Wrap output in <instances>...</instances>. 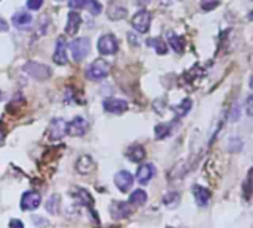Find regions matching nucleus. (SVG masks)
<instances>
[{
	"label": "nucleus",
	"instance_id": "nucleus-27",
	"mask_svg": "<svg viewBox=\"0 0 253 228\" xmlns=\"http://www.w3.org/2000/svg\"><path fill=\"white\" fill-rule=\"evenodd\" d=\"M172 110H174L179 117H184V116L191 110V100H188V98H187V100H184L178 107H174Z\"/></svg>",
	"mask_w": 253,
	"mask_h": 228
},
{
	"label": "nucleus",
	"instance_id": "nucleus-16",
	"mask_svg": "<svg viewBox=\"0 0 253 228\" xmlns=\"http://www.w3.org/2000/svg\"><path fill=\"white\" fill-rule=\"evenodd\" d=\"M80 25H81V17H80V14H77L76 11H71L68 14V20H67V25H65V33L68 36H74L78 31Z\"/></svg>",
	"mask_w": 253,
	"mask_h": 228
},
{
	"label": "nucleus",
	"instance_id": "nucleus-33",
	"mask_svg": "<svg viewBox=\"0 0 253 228\" xmlns=\"http://www.w3.org/2000/svg\"><path fill=\"white\" fill-rule=\"evenodd\" d=\"M84 3H86V0H70V8L81 9V8H84Z\"/></svg>",
	"mask_w": 253,
	"mask_h": 228
},
{
	"label": "nucleus",
	"instance_id": "nucleus-40",
	"mask_svg": "<svg viewBox=\"0 0 253 228\" xmlns=\"http://www.w3.org/2000/svg\"><path fill=\"white\" fill-rule=\"evenodd\" d=\"M56 2H64V0H56Z\"/></svg>",
	"mask_w": 253,
	"mask_h": 228
},
{
	"label": "nucleus",
	"instance_id": "nucleus-25",
	"mask_svg": "<svg viewBox=\"0 0 253 228\" xmlns=\"http://www.w3.org/2000/svg\"><path fill=\"white\" fill-rule=\"evenodd\" d=\"M59 206H61V199L58 194H53L49 197V200L46 202V210L52 215H58L59 213Z\"/></svg>",
	"mask_w": 253,
	"mask_h": 228
},
{
	"label": "nucleus",
	"instance_id": "nucleus-41",
	"mask_svg": "<svg viewBox=\"0 0 253 228\" xmlns=\"http://www.w3.org/2000/svg\"><path fill=\"white\" fill-rule=\"evenodd\" d=\"M0 98H2V92H0Z\"/></svg>",
	"mask_w": 253,
	"mask_h": 228
},
{
	"label": "nucleus",
	"instance_id": "nucleus-34",
	"mask_svg": "<svg viewBox=\"0 0 253 228\" xmlns=\"http://www.w3.org/2000/svg\"><path fill=\"white\" fill-rule=\"evenodd\" d=\"M9 228H24V224L21 219H11Z\"/></svg>",
	"mask_w": 253,
	"mask_h": 228
},
{
	"label": "nucleus",
	"instance_id": "nucleus-9",
	"mask_svg": "<svg viewBox=\"0 0 253 228\" xmlns=\"http://www.w3.org/2000/svg\"><path fill=\"white\" fill-rule=\"evenodd\" d=\"M129 104L125 100L119 98H107L104 101V110L110 114H123L127 110Z\"/></svg>",
	"mask_w": 253,
	"mask_h": 228
},
{
	"label": "nucleus",
	"instance_id": "nucleus-7",
	"mask_svg": "<svg viewBox=\"0 0 253 228\" xmlns=\"http://www.w3.org/2000/svg\"><path fill=\"white\" fill-rule=\"evenodd\" d=\"M48 133H49V139L52 141H58L64 138L67 135V122L62 119H53L49 125Z\"/></svg>",
	"mask_w": 253,
	"mask_h": 228
},
{
	"label": "nucleus",
	"instance_id": "nucleus-24",
	"mask_svg": "<svg viewBox=\"0 0 253 228\" xmlns=\"http://www.w3.org/2000/svg\"><path fill=\"white\" fill-rule=\"evenodd\" d=\"M147 193L144 190H135L130 197H129V203L133 204V206H142L145 202H147Z\"/></svg>",
	"mask_w": 253,
	"mask_h": 228
},
{
	"label": "nucleus",
	"instance_id": "nucleus-29",
	"mask_svg": "<svg viewBox=\"0 0 253 228\" xmlns=\"http://www.w3.org/2000/svg\"><path fill=\"white\" fill-rule=\"evenodd\" d=\"M250 182H252V171L249 172V175H247V178H246V182H244V187H243V190H244V199H246V200H249V199H250V194H252Z\"/></svg>",
	"mask_w": 253,
	"mask_h": 228
},
{
	"label": "nucleus",
	"instance_id": "nucleus-31",
	"mask_svg": "<svg viewBox=\"0 0 253 228\" xmlns=\"http://www.w3.org/2000/svg\"><path fill=\"white\" fill-rule=\"evenodd\" d=\"M43 5V0H27V8L31 11H37Z\"/></svg>",
	"mask_w": 253,
	"mask_h": 228
},
{
	"label": "nucleus",
	"instance_id": "nucleus-35",
	"mask_svg": "<svg viewBox=\"0 0 253 228\" xmlns=\"http://www.w3.org/2000/svg\"><path fill=\"white\" fill-rule=\"evenodd\" d=\"M8 30H9L8 23H6L5 20H0V33H5V31H8Z\"/></svg>",
	"mask_w": 253,
	"mask_h": 228
},
{
	"label": "nucleus",
	"instance_id": "nucleus-1",
	"mask_svg": "<svg viewBox=\"0 0 253 228\" xmlns=\"http://www.w3.org/2000/svg\"><path fill=\"white\" fill-rule=\"evenodd\" d=\"M110 70H111V67L105 59H95L89 65V68L86 71V76H88V79H91V80H102L110 74Z\"/></svg>",
	"mask_w": 253,
	"mask_h": 228
},
{
	"label": "nucleus",
	"instance_id": "nucleus-37",
	"mask_svg": "<svg viewBox=\"0 0 253 228\" xmlns=\"http://www.w3.org/2000/svg\"><path fill=\"white\" fill-rule=\"evenodd\" d=\"M252 102H253V98L249 97L247 98V116H252Z\"/></svg>",
	"mask_w": 253,
	"mask_h": 228
},
{
	"label": "nucleus",
	"instance_id": "nucleus-32",
	"mask_svg": "<svg viewBox=\"0 0 253 228\" xmlns=\"http://www.w3.org/2000/svg\"><path fill=\"white\" fill-rule=\"evenodd\" d=\"M31 221H33V224H34L36 227H48V225H49V222H48L45 218H42V216H33Z\"/></svg>",
	"mask_w": 253,
	"mask_h": 228
},
{
	"label": "nucleus",
	"instance_id": "nucleus-38",
	"mask_svg": "<svg viewBox=\"0 0 253 228\" xmlns=\"http://www.w3.org/2000/svg\"><path fill=\"white\" fill-rule=\"evenodd\" d=\"M5 135H6V132H5L3 126L0 125V145H2V144H3V141H5Z\"/></svg>",
	"mask_w": 253,
	"mask_h": 228
},
{
	"label": "nucleus",
	"instance_id": "nucleus-17",
	"mask_svg": "<svg viewBox=\"0 0 253 228\" xmlns=\"http://www.w3.org/2000/svg\"><path fill=\"white\" fill-rule=\"evenodd\" d=\"M193 194H194V200L200 207H204L209 204L210 202V191L202 185H194L193 187Z\"/></svg>",
	"mask_w": 253,
	"mask_h": 228
},
{
	"label": "nucleus",
	"instance_id": "nucleus-23",
	"mask_svg": "<svg viewBox=\"0 0 253 228\" xmlns=\"http://www.w3.org/2000/svg\"><path fill=\"white\" fill-rule=\"evenodd\" d=\"M147 45L151 46L158 55H164V53L167 52L166 43H164L161 39H158V37H151V39H148V40H147Z\"/></svg>",
	"mask_w": 253,
	"mask_h": 228
},
{
	"label": "nucleus",
	"instance_id": "nucleus-11",
	"mask_svg": "<svg viewBox=\"0 0 253 228\" xmlns=\"http://www.w3.org/2000/svg\"><path fill=\"white\" fill-rule=\"evenodd\" d=\"M53 62L58 65H65L68 62L67 58V42L64 39V36H59L56 40V46H55V53H53Z\"/></svg>",
	"mask_w": 253,
	"mask_h": 228
},
{
	"label": "nucleus",
	"instance_id": "nucleus-36",
	"mask_svg": "<svg viewBox=\"0 0 253 228\" xmlns=\"http://www.w3.org/2000/svg\"><path fill=\"white\" fill-rule=\"evenodd\" d=\"M127 37H129V40H130V43H132V45H136V46L139 45V39H138L136 36H133V33H129V34H127Z\"/></svg>",
	"mask_w": 253,
	"mask_h": 228
},
{
	"label": "nucleus",
	"instance_id": "nucleus-18",
	"mask_svg": "<svg viewBox=\"0 0 253 228\" xmlns=\"http://www.w3.org/2000/svg\"><path fill=\"white\" fill-rule=\"evenodd\" d=\"M126 157L130 160V162H135V163H139L145 159V150L142 145L139 144H135V145H130L126 151Z\"/></svg>",
	"mask_w": 253,
	"mask_h": 228
},
{
	"label": "nucleus",
	"instance_id": "nucleus-26",
	"mask_svg": "<svg viewBox=\"0 0 253 228\" xmlns=\"http://www.w3.org/2000/svg\"><path fill=\"white\" fill-rule=\"evenodd\" d=\"M181 202V197H179V193L177 191H172V193H167L164 197H163V203L169 207V209H175Z\"/></svg>",
	"mask_w": 253,
	"mask_h": 228
},
{
	"label": "nucleus",
	"instance_id": "nucleus-14",
	"mask_svg": "<svg viewBox=\"0 0 253 228\" xmlns=\"http://www.w3.org/2000/svg\"><path fill=\"white\" fill-rule=\"evenodd\" d=\"M154 175H155V168L151 163H145V165L139 166V169L136 172V179H138L139 184L145 185L154 178Z\"/></svg>",
	"mask_w": 253,
	"mask_h": 228
},
{
	"label": "nucleus",
	"instance_id": "nucleus-6",
	"mask_svg": "<svg viewBox=\"0 0 253 228\" xmlns=\"http://www.w3.org/2000/svg\"><path fill=\"white\" fill-rule=\"evenodd\" d=\"M88 120L80 116L74 117L70 123H67V133L71 136H83L88 130Z\"/></svg>",
	"mask_w": 253,
	"mask_h": 228
},
{
	"label": "nucleus",
	"instance_id": "nucleus-30",
	"mask_svg": "<svg viewBox=\"0 0 253 228\" xmlns=\"http://www.w3.org/2000/svg\"><path fill=\"white\" fill-rule=\"evenodd\" d=\"M219 5V0H202L203 11H212Z\"/></svg>",
	"mask_w": 253,
	"mask_h": 228
},
{
	"label": "nucleus",
	"instance_id": "nucleus-10",
	"mask_svg": "<svg viewBox=\"0 0 253 228\" xmlns=\"http://www.w3.org/2000/svg\"><path fill=\"white\" fill-rule=\"evenodd\" d=\"M107 14L111 21H120V20L126 18L127 9L122 2H119V0H113V2H110V5H108Z\"/></svg>",
	"mask_w": 253,
	"mask_h": 228
},
{
	"label": "nucleus",
	"instance_id": "nucleus-20",
	"mask_svg": "<svg viewBox=\"0 0 253 228\" xmlns=\"http://www.w3.org/2000/svg\"><path fill=\"white\" fill-rule=\"evenodd\" d=\"M33 23V17L25 12V11H20L17 12L14 17H12V24L18 28H25V27H30Z\"/></svg>",
	"mask_w": 253,
	"mask_h": 228
},
{
	"label": "nucleus",
	"instance_id": "nucleus-8",
	"mask_svg": "<svg viewBox=\"0 0 253 228\" xmlns=\"http://www.w3.org/2000/svg\"><path fill=\"white\" fill-rule=\"evenodd\" d=\"M42 203V197L37 191H25L21 197V209L23 210H36Z\"/></svg>",
	"mask_w": 253,
	"mask_h": 228
},
{
	"label": "nucleus",
	"instance_id": "nucleus-15",
	"mask_svg": "<svg viewBox=\"0 0 253 228\" xmlns=\"http://www.w3.org/2000/svg\"><path fill=\"white\" fill-rule=\"evenodd\" d=\"M95 169V162L91 156H80L76 162V171L80 175H88Z\"/></svg>",
	"mask_w": 253,
	"mask_h": 228
},
{
	"label": "nucleus",
	"instance_id": "nucleus-2",
	"mask_svg": "<svg viewBox=\"0 0 253 228\" xmlns=\"http://www.w3.org/2000/svg\"><path fill=\"white\" fill-rule=\"evenodd\" d=\"M68 48H70V52L73 55V59L76 62H80L86 58V55L91 49V45H89V40L86 37H78V39H74Z\"/></svg>",
	"mask_w": 253,
	"mask_h": 228
},
{
	"label": "nucleus",
	"instance_id": "nucleus-22",
	"mask_svg": "<svg viewBox=\"0 0 253 228\" xmlns=\"http://www.w3.org/2000/svg\"><path fill=\"white\" fill-rule=\"evenodd\" d=\"M155 138L157 139H164L172 133V123H160L154 129Z\"/></svg>",
	"mask_w": 253,
	"mask_h": 228
},
{
	"label": "nucleus",
	"instance_id": "nucleus-4",
	"mask_svg": "<svg viewBox=\"0 0 253 228\" xmlns=\"http://www.w3.org/2000/svg\"><path fill=\"white\" fill-rule=\"evenodd\" d=\"M119 49V42L113 34H104L98 40V52L101 55H113Z\"/></svg>",
	"mask_w": 253,
	"mask_h": 228
},
{
	"label": "nucleus",
	"instance_id": "nucleus-28",
	"mask_svg": "<svg viewBox=\"0 0 253 228\" xmlns=\"http://www.w3.org/2000/svg\"><path fill=\"white\" fill-rule=\"evenodd\" d=\"M84 6H86V9L92 14V15H100L102 12V6L100 2H97V0H86V3H84Z\"/></svg>",
	"mask_w": 253,
	"mask_h": 228
},
{
	"label": "nucleus",
	"instance_id": "nucleus-13",
	"mask_svg": "<svg viewBox=\"0 0 253 228\" xmlns=\"http://www.w3.org/2000/svg\"><path fill=\"white\" fill-rule=\"evenodd\" d=\"M114 184L117 185V188L120 191L126 193L133 184V175L130 172H127V171H120L114 177Z\"/></svg>",
	"mask_w": 253,
	"mask_h": 228
},
{
	"label": "nucleus",
	"instance_id": "nucleus-39",
	"mask_svg": "<svg viewBox=\"0 0 253 228\" xmlns=\"http://www.w3.org/2000/svg\"><path fill=\"white\" fill-rule=\"evenodd\" d=\"M136 2H138L139 6H147V5H150L151 0H136Z\"/></svg>",
	"mask_w": 253,
	"mask_h": 228
},
{
	"label": "nucleus",
	"instance_id": "nucleus-21",
	"mask_svg": "<svg viewBox=\"0 0 253 228\" xmlns=\"http://www.w3.org/2000/svg\"><path fill=\"white\" fill-rule=\"evenodd\" d=\"M167 39H169V43H171V48H172L175 52L181 53V52L184 51L185 43H184V39H182L181 36H177L175 33L169 31V33H167Z\"/></svg>",
	"mask_w": 253,
	"mask_h": 228
},
{
	"label": "nucleus",
	"instance_id": "nucleus-3",
	"mask_svg": "<svg viewBox=\"0 0 253 228\" xmlns=\"http://www.w3.org/2000/svg\"><path fill=\"white\" fill-rule=\"evenodd\" d=\"M24 71L27 74H30L31 77H34L36 80H48L51 77V68L48 65H43V64H39V62H34V61H30L24 65Z\"/></svg>",
	"mask_w": 253,
	"mask_h": 228
},
{
	"label": "nucleus",
	"instance_id": "nucleus-19",
	"mask_svg": "<svg viewBox=\"0 0 253 228\" xmlns=\"http://www.w3.org/2000/svg\"><path fill=\"white\" fill-rule=\"evenodd\" d=\"M73 194H74V199L78 202V203H81L83 206H88L89 209H92V206H94V199H92V196H91V193L88 191V190H84V188H74L73 190Z\"/></svg>",
	"mask_w": 253,
	"mask_h": 228
},
{
	"label": "nucleus",
	"instance_id": "nucleus-5",
	"mask_svg": "<svg viewBox=\"0 0 253 228\" xmlns=\"http://www.w3.org/2000/svg\"><path fill=\"white\" fill-rule=\"evenodd\" d=\"M132 25L138 33H141V34L147 33L151 25V14L148 11H139L138 14L133 15Z\"/></svg>",
	"mask_w": 253,
	"mask_h": 228
},
{
	"label": "nucleus",
	"instance_id": "nucleus-12",
	"mask_svg": "<svg viewBox=\"0 0 253 228\" xmlns=\"http://www.w3.org/2000/svg\"><path fill=\"white\" fill-rule=\"evenodd\" d=\"M110 213L114 219H126L130 213L132 209L129 206V203L125 202H113L110 206Z\"/></svg>",
	"mask_w": 253,
	"mask_h": 228
}]
</instances>
